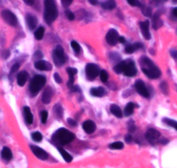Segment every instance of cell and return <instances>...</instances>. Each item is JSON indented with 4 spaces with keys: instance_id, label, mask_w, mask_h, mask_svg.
<instances>
[{
    "instance_id": "obj_3",
    "label": "cell",
    "mask_w": 177,
    "mask_h": 168,
    "mask_svg": "<svg viewBox=\"0 0 177 168\" xmlns=\"http://www.w3.org/2000/svg\"><path fill=\"white\" fill-rule=\"evenodd\" d=\"M52 139L55 141V143H57L59 145H67L75 139V135L67 129L60 128L54 133Z\"/></svg>"
},
{
    "instance_id": "obj_8",
    "label": "cell",
    "mask_w": 177,
    "mask_h": 168,
    "mask_svg": "<svg viewBox=\"0 0 177 168\" xmlns=\"http://www.w3.org/2000/svg\"><path fill=\"white\" fill-rule=\"evenodd\" d=\"M137 73L135 63L132 60H125V67L123 70V74L127 77H134Z\"/></svg>"
},
{
    "instance_id": "obj_14",
    "label": "cell",
    "mask_w": 177,
    "mask_h": 168,
    "mask_svg": "<svg viewBox=\"0 0 177 168\" xmlns=\"http://www.w3.org/2000/svg\"><path fill=\"white\" fill-rule=\"evenodd\" d=\"M66 72L69 74V81L67 83V86L72 89L74 87V76L78 73V70L75 68L69 67L66 69Z\"/></svg>"
},
{
    "instance_id": "obj_9",
    "label": "cell",
    "mask_w": 177,
    "mask_h": 168,
    "mask_svg": "<svg viewBox=\"0 0 177 168\" xmlns=\"http://www.w3.org/2000/svg\"><path fill=\"white\" fill-rule=\"evenodd\" d=\"M145 136H146V139L148 140V141L150 142V144L155 145V143H156V141L160 138L161 133L155 129H150L146 133Z\"/></svg>"
},
{
    "instance_id": "obj_37",
    "label": "cell",
    "mask_w": 177,
    "mask_h": 168,
    "mask_svg": "<svg viewBox=\"0 0 177 168\" xmlns=\"http://www.w3.org/2000/svg\"><path fill=\"white\" fill-rule=\"evenodd\" d=\"M47 118H48V112L47 111H43L41 112V121H42V123H46Z\"/></svg>"
},
{
    "instance_id": "obj_4",
    "label": "cell",
    "mask_w": 177,
    "mask_h": 168,
    "mask_svg": "<svg viewBox=\"0 0 177 168\" xmlns=\"http://www.w3.org/2000/svg\"><path fill=\"white\" fill-rule=\"evenodd\" d=\"M45 83H46V79L44 76H43V75L35 76L30 84V91H31V95H37L39 91L44 87Z\"/></svg>"
},
{
    "instance_id": "obj_53",
    "label": "cell",
    "mask_w": 177,
    "mask_h": 168,
    "mask_svg": "<svg viewBox=\"0 0 177 168\" xmlns=\"http://www.w3.org/2000/svg\"><path fill=\"white\" fill-rule=\"evenodd\" d=\"M118 41H119V42H121V43H124V42H125V39H124L123 37H119Z\"/></svg>"
},
{
    "instance_id": "obj_30",
    "label": "cell",
    "mask_w": 177,
    "mask_h": 168,
    "mask_svg": "<svg viewBox=\"0 0 177 168\" xmlns=\"http://www.w3.org/2000/svg\"><path fill=\"white\" fill-rule=\"evenodd\" d=\"M110 148L113 149V150H121L123 148V143L122 142H114L110 145Z\"/></svg>"
},
{
    "instance_id": "obj_20",
    "label": "cell",
    "mask_w": 177,
    "mask_h": 168,
    "mask_svg": "<svg viewBox=\"0 0 177 168\" xmlns=\"http://www.w3.org/2000/svg\"><path fill=\"white\" fill-rule=\"evenodd\" d=\"M23 116H24L25 122L28 125L32 124V122H33V116H32V113L31 112V109L28 106H24V108H23Z\"/></svg>"
},
{
    "instance_id": "obj_28",
    "label": "cell",
    "mask_w": 177,
    "mask_h": 168,
    "mask_svg": "<svg viewBox=\"0 0 177 168\" xmlns=\"http://www.w3.org/2000/svg\"><path fill=\"white\" fill-rule=\"evenodd\" d=\"M44 28L43 26H41V27H39L36 30V32H35V38H36V39L38 40H41L43 38H44Z\"/></svg>"
},
{
    "instance_id": "obj_38",
    "label": "cell",
    "mask_w": 177,
    "mask_h": 168,
    "mask_svg": "<svg viewBox=\"0 0 177 168\" xmlns=\"http://www.w3.org/2000/svg\"><path fill=\"white\" fill-rule=\"evenodd\" d=\"M135 50V48L134 45H127V46L125 47V52L128 53V54H131V53H133Z\"/></svg>"
},
{
    "instance_id": "obj_15",
    "label": "cell",
    "mask_w": 177,
    "mask_h": 168,
    "mask_svg": "<svg viewBox=\"0 0 177 168\" xmlns=\"http://www.w3.org/2000/svg\"><path fill=\"white\" fill-rule=\"evenodd\" d=\"M35 68L39 71H50L52 69V65L49 62L44 60H38L35 63Z\"/></svg>"
},
{
    "instance_id": "obj_32",
    "label": "cell",
    "mask_w": 177,
    "mask_h": 168,
    "mask_svg": "<svg viewBox=\"0 0 177 168\" xmlns=\"http://www.w3.org/2000/svg\"><path fill=\"white\" fill-rule=\"evenodd\" d=\"M31 138L33 139L34 141L40 142V141H42V140H43V135H42L41 133H39V132H35L31 135Z\"/></svg>"
},
{
    "instance_id": "obj_26",
    "label": "cell",
    "mask_w": 177,
    "mask_h": 168,
    "mask_svg": "<svg viewBox=\"0 0 177 168\" xmlns=\"http://www.w3.org/2000/svg\"><path fill=\"white\" fill-rule=\"evenodd\" d=\"M116 2L114 0H107L106 2L102 4L103 8H104L105 10H113L116 8Z\"/></svg>"
},
{
    "instance_id": "obj_2",
    "label": "cell",
    "mask_w": 177,
    "mask_h": 168,
    "mask_svg": "<svg viewBox=\"0 0 177 168\" xmlns=\"http://www.w3.org/2000/svg\"><path fill=\"white\" fill-rule=\"evenodd\" d=\"M58 12L54 0H44V17L45 22L49 25L55 21L57 17Z\"/></svg>"
},
{
    "instance_id": "obj_12",
    "label": "cell",
    "mask_w": 177,
    "mask_h": 168,
    "mask_svg": "<svg viewBox=\"0 0 177 168\" xmlns=\"http://www.w3.org/2000/svg\"><path fill=\"white\" fill-rule=\"evenodd\" d=\"M31 148L32 152L36 155V157H38L40 159H43V160H45L48 159V153L44 150H43L42 148L36 146H31Z\"/></svg>"
},
{
    "instance_id": "obj_45",
    "label": "cell",
    "mask_w": 177,
    "mask_h": 168,
    "mask_svg": "<svg viewBox=\"0 0 177 168\" xmlns=\"http://www.w3.org/2000/svg\"><path fill=\"white\" fill-rule=\"evenodd\" d=\"M2 56H3L4 58H7L8 57L10 56V51L7 50H5L3 51V53H2Z\"/></svg>"
},
{
    "instance_id": "obj_33",
    "label": "cell",
    "mask_w": 177,
    "mask_h": 168,
    "mask_svg": "<svg viewBox=\"0 0 177 168\" xmlns=\"http://www.w3.org/2000/svg\"><path fill=\"white\" fill-rule=\"evenodd\" d=\"M54 112L56 113V115L57 118H62L63 117V109H62L61 106L56 105L54 107Z\"/></svg>"
},
{
    "instance_id": "obj_52",
    "label": "cell",
    "mask_w": 177,
    "mask_h": 168,
    "mask_svg": "<svg viewBox=\"0 0 177 168\" xmlns=\"http://www.w3.org/2000/svg\"><path fill=\"white\" fill-rule=\"evenodd\" d=\"M173 15H174L175 17H177V7L173 9Z\"/></svg>"
},
{
    "instance_id": "obj_43",
    "label": "cell",
    "mask_w": 177,
    "mask_h": 168,
    "mask_svg": "<svg viewBox=\"0 0 177 168\" xmlns=\"http://www.w3.org/2000/svg\"><path fill=\"white\" fill-rule=\"evenodd\" d=\"M62 4L64 7H68L71 5V3L73 2V0H61Z\"/></svg>"
},
{
    "instance_id": "obj_1",
    "label": "cell",
    "mask_w": 177,
    "mask_h": 168,
    "mask_svg": "<svg viewBox=\"0 0 177 168\" xmlns=\"http://www.w3.org/2000/svg\"><path fill=\"white\" fill-rule=\"evenodd\" d=\"M140 65L143 73L151 79H158L161 76V71L153 62L147 57H142L140 59Z\"/></svg>"
},
{
    "instance_id": "obj_27",
    "label": "cell",
    "mask_w": 177,
    "mask_h": 168,
    "mask_svg": "<svg viewBox=\"0 0 177 168\" xmlns=\"http://www.w3.org/2000/svg\"><path fill=\"white\" fill-rule=\"evenodd\" d=\"M152 25H153V28L155 29V30H157V29H159L160 27L162 26V21L161 20L159 15H158V16H157V15H155V17H154V18H153Z\"/></svg>"
},
{
    "instance_id": "obj_21",
    "label": "cell",
    "mask_w": 177,
    "mask_h": 168,
    "mask_svg": "<svg viewBox=\"0 0 177 168\" xmlns=\"http://www.w3.org/2000/svg\"><path fill=\"white\" fill-rule=\"evenodd\" d=\"M90 94L94 97H103L106 94V91L103 87L92 88L90 90Z\"/></svg>"
},
{
    "instance_id": "obj_47",
    "label": "cell",
    "mask_w": 177,
    "mask_h": 168,
    "mask_svg": "<svg viewBox=\"0 0 177 168\" xmlns=\"http://www.w3.org/2000/svg\"><path fill=\"white\" fill-rule=\"evenodd\" d=\"M134 46H135V50H138V49H141V48H143V47L141 43H135V44H134Z\"/></svg>"
},
{
    "instance_id": "obj_11",
    "label": "cell",
    "mask_w": 177,
    "mask_h": 168,
    "mask_svg": "<svg viewBox=\"0 0 177 168\" xmlns=\"http://www.w3.org/2000/svg\"><path fill=\"white\" fill-rule=\"evenodd\" d=\"M119 39V36H118V32H116V30L114 29H111L108 32V33L106 35V40H107V43L110 45H115L117 43Z\"/></svg>"
},
{
    "instance_id": "obj_17",
    "label": "cell",
    "mask_w": 177,
    "mask_h": 168,
    "mask_svg": "<svg viewBox=\"0 0 177 168\" xmlns=\"http://www.w3.org/2000/svg\"><path fill=\"white\" fill-rule=\"evenodd\" d=\"M26 22H27L28 27L30 30L33 31L38 25V18L32 14H27L26 16Z\"/></svg>"
},
{
    "instance_id": "obj_48",
    "label": "cell",
    "mask_w": 177,
    "mask_h": 168,
    "mask_svg": "<svg viewBox=\"0 0 177 168\" xmlns=\"http://www.w3.org/2000/svg\"><path fill=\"white\" fill-rule=\"evenodd\" d=\"M23 2L28 6H32L35 3V0H23Z\"/></svg>"
},
{
    "instance_id": "obj_25",
    "label": "cell",
    "mask_w": 177,
    "mask_h": 168,
    "mask_svg": "<svg viewBox=\"0 0 177 168\" xmlns=\"http://www.w3.org/2000/svg\"><path fill=\"white\" fill-rule=\"evenodd\" d=\"M111 112L113 113V115H115L117 118H122V112L120 109V107L116 105H112L110 107Z\"/></svg>"
},
{
    "instance_id": "obj_10",
    "label": "cell",
    "mask_w": 177,
    "mask_h": 168,
    "mask_svg": "<svg viewBox=\"0 0 177 168\" xmlns=\"http://www.w3.org/2000/svg\"><path fill=\"white\" fill-rule=\"evenodd\" d=\"M135 87L136 91L138 92L140 95H142L144 98H149L150 97V92H149V91L147 89V87H146L143 81L137 80L135 82Z\"/></svg>"
},
{
    "instance_id": "obj_29",
    "label": "cell",
    "mask_w": 177,
    "mask_h": 168,
    "mask_svg": "<svg viewBox=\"0 0 177 168\" xmlns=\"http://www.w3.org/2000/svg\"><path fill=\"white\" fill-rule=\"evenodd\" d=\"M124 67H125V61H122L120 63H118L117 65H115L114 67V71L116 72V73H123V70H124Z\"/></svg>"
},
{
    "instance_id": "obj_7",
    "label": "cell",
    "mask_w": 177,
    "mask_h": 168,
    "mask_svg": "<svg viewBox=\"0 0 177 168\" xmlns=\"http://www.w3.org/2000/svg\"><path fill=\"white\" fill-rule=\"evenodd\" d=\"M2 18L11 26H16L17 24V18L13 12L9 10H5L1 13Z\"/></svg>"
},
{
    "instance_id": "obj_54",
    "label": "cell",
    "mask_w": 177,
    "mask_h": 168,
    "mask_svg": "<svg viewBox=\"0 0 177 168\" xmlns=\"http://www.w3.org/2000/svg\"><path fill=\"white\" fill-rule=\"evenodd\" d=\"M173 2L174 3H177V0H173Z\"/></svg>"
},
{
    "instance_id": "obj_24",
    "label": "cell",
    "mask_w": 177,
    "mask_h": 168,
    "mask_svg": "<svg viewBox=\"0 0 177 168\" xmlns=\"http://www.w3.org/2000/svg\"><path fill=\"white\" fill-rule=\"evenodd\" d=\"M135 107H137L134 103H128L127 104V106L125 107V109H124V114H125V116H130V115H132L133 112H134V109L135 108Z\"/></svg>"
},
{
    "instance_id": "obj_51",
    "label": "cell",
    "mask_w": 177,
    "mask_h": 168,
    "mask_svg": "<svg viewBox=\"0 0 177 168\" xmlns=\"http://www.w3.org/2000/svg\"><path fill=\"white\" fill-rule=\"evenodd\" d=\"M88 2H89L91 5H93V6H96V5L97 4V0H88Z\"/></svg>"
},
{
    "instance_id": "obj_40",
    "label": "cell",
    "mask_w": 177,
    "mask_h": 168,
    "mask_svg": "<svg viewBox=\"0 0 177 168\" xmlns=\"http://www.w3.org/2000/svg\"><path fill=\"white\" fill-rule=\"evenodd\" d=\"M143 14L145 16H147V17H151V14H152V11H151V9L149 8V7H147V8H145L143 10Z\"/></svg>"
},
{
    "instance_id": "obj_49",
    "label": "cell",
    "mask_w": 177,
    "mask_h": 168,
    "mask_svg": "<svg viewBox=\"0 0 177 168\" xmlns=\"http://www.w3.org/2000/svg\"><path fill=\"white\" fill-rule=\"evenodd\" d=\"M170 54H171L172 57H173L174 58L177 59V50H172L171 51H170Z\"/></svg>"
},
{
    "instance_id": "obj_31",
    "label": "cell",
    "mask_w": 177,
    "mask_h": 168,
    "mask_svg": "<svg viewBox=\"0 0 177 168\" xmlns=\"http://www.w3.org/2000/svg\"><path fill=\"white\" fill-rule=\"evenodd\" d=\"M163 122L166 123L168 125L172 126L173 128H175L177 131V122L175 120H173V119H169V118H164L163 119Z\"/></svg>"
},
{
    "instance_id": "obj_18",
    "label": "cell",
    "mask_w": 177,
    "mask_h": 168,
    "mask_svg": "<svg viewBox=\"0 0 177 168\" xmlns=\"http://www.w3.org/2000/svg\"><path fill=\"white\" fill-rule=\"evenodd\" d=\"M53 96V91L50 88V86H48L46 89L44 90V93H43V97H42V101L44 104H49L51 101Z\"/></svg>"
},
{
    "instance_id": "obj_41",
    "label": "cell",
    "mask_w": 177,
    "mask_h": 168,
    "mask_svg": "<svg viewBox=\"0 0 177 168\" xmlns=\"http://www.w3.org/2000/svg\"><path fill=\"white\" fill-rule=\"evenodd\" d=\"M54 79H55V81L57 83V84H61L62 82H63L61 77L59 76L58 73H55V74H54Z\"/></svg>"
},
{
    "instance_id": "obj_22",
    "label": "cell",
    "mask_w": 177,
    "mask_h": 168,
    "mask_svg": "<svg viewBox=\"0 0 177 168\" xmlns=\"http://www.w3.org/2000/svg\"><path fill=\"white\" fill-rule=\"evenodd\" d=\"M1 156L5 160H11L12 158V152H11V149L9 147H4L1 152Z\"/></svg>"
},
{
    "instance_id": "obj_46",
    "label": "cell",
    "mask_w": 177,
    "mask_h": 168,
    "mask_svg": "<svg viewBox=\"0 0 177 168\" xmlns=\"http://www.w3.org/2000/svg\"><path fill=\"white\" fill-rule=\"evenodd\" d=\"M68 123L70 124V125H72V126H75V125H77V122L74 120V119H72V118H68Z\"/></svg>"
},
{
    "instance_id": "obj_35",
    "label": "cell",
    "mask_w": 177,
    "mask_h": 168,
    "mask_svg": "<svg viewBox=\"0 0 177 168\" xmlns=\"http://www.w3.org/2000/svg\"><path fill=\"white\" fill-rule=\"evenodd\" d=\"M160 87L161 90L162 91V92L164 93V94H168V85L167 84L166 82H161L160 84Z\"/></svg>"
},
{
    "instance_id": "obj_42",
    "label": "cell",
    "mask_w": 177,
    "mask_h": 168,
    "mask_svg": "<svg viewBox=\"0 0 177 168\" xmlns=\"http://www.w3.org/2000/svg\"><path fill=\"white\" fill-rule=\"evenodd\" d=\"M127 1H128V3L130 6H140L138 0H127Z\"/></svg>"
},
{
    "instance_id": "obj_34",
    "label": "cell",
    "mask_w": 177,
    "mask_h": 168,
    "mask_svg": "<svg viewBox=\"0 0 177 168\" xmlns=\"http://www.w3.org/2000/svg\"><path fill=\"white\" fill-rule=\"evenodd\" d=\"M100 79L101 80L103 81V82H106L108 79H109V75H108V73L106 71L104 70H103V71H101L100 72Z\"/></svg>"
},
{
    "instance_id": "obj_6",
    "label": "cell",
    "mask_w": 177,
    "mask_h": 168,
    "mask_svg": "<svg viewBox=\"0 0 177 168\" xmlns=\"http://www.w3.org/2000/svg\"><path fill=\"white\" fill-rule=\"evenodd\" d=\"M100 69L98 65L95 64H88L85 67V73H86V77L88 80H93L96 79L98 74L100 73Z\"/></svg>"
},
{
    "instance_id": "obj_44",
    "label": "cell",
    "mask_w": 177,
    "mask_h": 168,
    "mask_svg": "<svg viewBox=\"0 0 177 168\" xmlns=\"http://www.w3.org/2000/svg\"><path fill=\"white\" fill-rule=\"evenodd\" d=\"M19 66H20V65H19V64H15V65L12 66V68L11 69V74L16 73L17 70L19 69Z\"/></svg>"
},
{
    "instance_id": "obj_13",
    "label": "cell",
    "mask_w": 177,
    "mask_h": 168,
    "mask_svg": "<svg viewBox=\"0 0 177 168\" xmlns=\"http://www.w3.org/2000/svg\"><path fill=\"white\" fill-rule=\"evenodd\" d=\"M140 28L142 31L143 36L144 39L147 40L150 39V22L148 20L144 21V22L140 23Z\"/></svg>"
},
{
    "instance_id": "obj_50",
    "label": "cell",
    "mask_w": 177,
    "mask_h": 168,
    "mask_svg": "<svg viewBox=\"0 0 177 168\" xmlns=\"http://www.w3.org/2000/svg\"><path fill=\"white\" fill-rule=\"evenodd\" d=\"M125 140L127 141L128 143H130V142H131V140H132V137L130 136V134L127 135V136L125 137Z\"/></svg>"
},
{
    "instance_id": "obj_19",
    "label": "cell",
    "mask_w": 177,
    "mask_h": 168,
    "mask_svg": "<svg viewBox=\"0 0 177 168\" xmlns=\"http://www.w3.org/2000/svg\"><path fill=\"white\" fill-rule=\"evenodd\" d=\"M28 77H29V74H28L27 72H25V71H23V72H21V73H19V74L17 75V81L18 85L23 86L24 84L26 83V81H27Z\"/></svg>"
},
{
    "instance_id": "obj_39",
    "label": "cell",
    "mask_w": 177,
    "mask_h": 168,
    "mask_svg": "<svg viewBox=\"0 0 177 168\" xmlns=\"http://www.w3.org/2000/svg\"><path fill=\"white\" fill-rule=\"evenodd\" d=\"M65 14H66V17L68 19H70V20H74L75 19V14L70 11H66Z\"/></svg>"
},
{
    "instance_id": "obj_36",
    "label": "cell",
    "mask_w": 177,
    "mask_h": 168,
    "mask_svg": "<svg viewBox=\"0 0 177 168\" xmlns=\"http://www.w3.org/2000/svg\"><path fill=\"white\" fill-rule=\"evenodd\" d=\"M71 47L72 49L74 50V51H76L77 53H78L81 50V47L77 41H72L71 42Z\"/></svg>"
},
{
    "instance_id": "obj_5",
    "label": "cell",
    "mask_w": 177,
    "mask_h": 168,
    "mask_svg": "<svg viewBox=\"0 0 177 168\" xmlns=\"http://www.w3.org/2000/svg\"><path fill=\"white\" fill-rule=\"evenodd\" d=\"M53 60L56 66H60L63 65L67 60V58L65 56L64 50L63 48L62 47L61 45L56 46V48L53 52Z\"/></svg>"
},
{
    "instance_id": "obj_16",
    "label": "cell",
    "mask_w": 177,
    "mask_h": 168,
    "mask_svg": "<svg viewBox=\"0 0 177 168\" xmlns=\"http://www.w3.org/2000/svg\"><path fill=\"white\" fill-rule=\"evenodd\" d=\"M96 124L92 121V120H86L84 121L83 124V128L85 131V133H87L88 134L93 133L96 130Z\"/></svg>"
},
{
    "instance_id": "obj_23",
    "label": "cell",
    "mask_w": 177,
    "mask_h": 168,
    "mask_svg": "<svg viewBox=\"0 0 177 168\" xmlns=\"http://www.w3.org/2000/svg\"><path fill=\"white\" fill-rule=\"evenodd\" d=\"M57 149H58V151H59V152L61 153V155L63 156V159L66 161V162L68 163H70L72 161V157L71 155L70 154V153H68L64 149H63L62 147H60V146H58L57 147Z\"/></svg>"
}]
</instances>
